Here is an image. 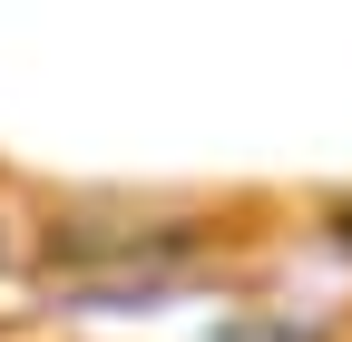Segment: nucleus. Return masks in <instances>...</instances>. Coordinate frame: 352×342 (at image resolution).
<instances>
[{
    "mask_svg": "<svg viewBox=\"0 0 352 342\" xmlns=\"http://www.w3.org/2000/svg\"><path fill=\"white\" fill-rule=\"evenodd\" d=\"M206 254H226V216H206V205L88 196V205H50V216L30 225V264H39V284H59L69 304L166 293L176 274H196Z\"/></svg>",
    "mask_w": 352,
    "mask_h": 342,
    "instance_id": "nucleus-1",
    "label": "nucleus"
},
{
    "mask_svg": "<svg viewBox=\"0 0 352 342\" xmlns=\"http://www.w3.org/2000/svg\"><path fill=\"white\" fill-rule=\"evenodd\" d=\"M20 264H30V225L10 216V196H0V284H10Z\"/></svg>",
    "mask_w": 352,
    "mask_h": 342,
    "instance_id": "nucleus-2",
    "label": "nucleus"
}]
</instances>
